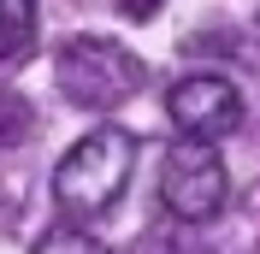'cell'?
Listing matches in <instances>:
<instances>
[{
	"instance_id": "cell-2",
	"label": "cell",
	"mask_w": 260,
	"mask_h": 254,
	"mask_svg": "<svg viewBox=\"0 0 260 254\" xmlns=\"http://www.w3.org/2000/svg\"><path fill=\"white\" fill-rule=\"evenodd\" d=\"M53 77L77 107L113 112L142 89V59L130 48H118V42H107V36H77V42H65L53 53Z\"/></svg>"
},
{
	"instance_id": "cell-8",
	"label": "cell",
	"mask_w": 260,
	"mask_h": 254,
	"mask_svg": "<svg viewBox=\"0 0 260 254\" xmlns=\"http://www.w3.org/2000/svg\"><path fill=\"white\" fill-rule=\"evenodd\" d=\"M118 6H124V18H154L166 0H118Z\"/></svg>"
},
{
	"instance_id": "cell-4",
	"label": "cell",
	"mask_w": 260,
	"mask_h": 254,
	"mask_svg": "<svg viewBox=\"0 0 260 254\" xmlns=\"http://www.w3.org/2000/svg\"><path fill=\"white\" fill-rule=\"evenodd\" d=\"M166 112L183 136H201V142H219L243 124V95L237 83L219 77V71H189L166 89Z\"/></svg>"
},
{
	"instance_id": "cell-7",
	"label": "cell",
	"mask_w": 260,
	"mask_h": 254,
	"mask_svg": "<svg viewBox=\"0 0 260 254\" xmlns=\"http://www.w3.org/2000/svg\"><path fill=\"white\" fill-rule=\"evenodd\" d=\"M30 124H36V112H30V101L18 95V89H0V148H12V142H24V136H30Z\"/></svg>"
},
{
	"instance_id": "cell-1",
	"label": "cell",
	"mask_w": 260,
	"mask_h": 254,
	"mask_svg": "<svg viewBox=\"0 0 260 254\" xmlns=\"http://www.w3.org/2000/svg\"><path fill=\"white\" fill-rule=\"evenodd\" d=\"M130 166H136V142L124 130H89L53 166V201L71 219H101L130 189Z\"/></svg>"
},
{
	"instance_id": "cell-5",
	"label": "cell",
	"mask_w": 260,
	"mask_h": 254,
	"mask_svg": "<svg viewBox=\"0 0 260 254\" xmlns=\"http://www.w3.org/2000/svg\"><path fill=\"white\" fill-rule=\"evenodd\" d=\"M30 42H36V0H0V59H18Z\"/></svg>"
},
{
	"instance_id": "cell-6",
	"label": "cell",
	"mask_w": 260,
	"mask_h": 254,
	"mask_svg": "<svg viewBox=\"0 0 260 254\" xmlns=\"http://www.w3.org/2000/svg\"><path fill=\"white\" fill-rule=\"evenodd\" d=\"M30 254H113L101 237H89V231H77V225H53V231H42L36 237Z\"/></svg>"
},
{
	"instance_id": "cell-3",
	"label": "cell",
	"mask_w": 260,
	"mask_h": 254,
	"mask_svg": "<svg viewBox=\"0 0 260 254\" xmlns=\"http://www.w3.org/2000/svg\"><path fill=\"white\" fill-rule=\"evenodd\" d=\"M160 201L172 207V219L183 225H207L219 219V207L231 201V172L225 160L213 154V142L201 136H183L160 166Z\"/></svg>"
}]
</instances>
